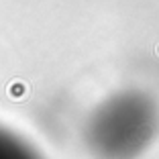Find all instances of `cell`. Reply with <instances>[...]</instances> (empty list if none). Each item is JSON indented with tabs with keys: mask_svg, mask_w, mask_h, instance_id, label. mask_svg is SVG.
<instances>
[{
	"mask_svg": "<svg viewBox=\"0 0 159 159\" xmlns=\"http://www.w3.org/2000/svg\"><path fill=\"white\" fill-rule=\"evenodd\" d=\"M159 135V106L143 90H118L90 112L84 129L94 159H139Z\"/></svg>",
	"mask_w": 159,
	"mask_h": 159,
	"instance_id": "obj_1",
	"label": "cell"
},
{
	"mask_svg": "<svg viewBox=\"0 0 159 159\" xmlns=\"http://www.w3.org/2000/svg\"><path fill=\"white\" fill-rule=\"evenodd\" d=\"M0 159H43V157L20 135L0 126Z\"/></svg>",
	"mask_w": 159,
	"mask_h": 159,
	"instance_id": "obj_2",
	"label": "cell"
}]
</instances>
